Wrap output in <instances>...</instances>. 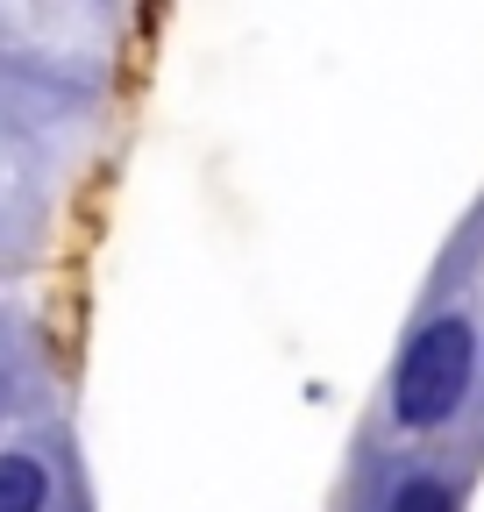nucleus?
Returning a JSON list of instances; mask_svg holds the SVG:
<instances>
[{
  "label": "nucleus",
  "instance_id": "1",
  "mask_svg": "<svg viewBox=\"0 0 484 512\" xmlns=\"http://www.w3.org/2000/svg\"><path fill=\"white\" fill-rule=\"evenodd\" d=\"M470 363H477V342L456 313L413 328V342L399 349V370H392V420L406 434H428V427L456 420L470 399Z\"/></svg>",
  "mask_w": 484,
  "mask_h": 512
},
{
  "label": "nucleus",
  "instance_id": "2",
  "mask_svg": "<svg viewBox=\"0 0 484 512\" xmlns=\"http://www.w3.org/2000/svg\"><path fill=\"white\" fill-rule=\"evenodd\" d=\"M50 505V470L29 448H0V512H43Z\"/></svg>",
  "mask_w": 484,
  "mask_h": 512
},
{
  "label": "nucleus",
  "instance_id": "3",
  "mask_svg": "<svg viewBox=\"0 0 484 512\" xmlns=\"http://www.w3.org/2000/svg\"><path fill=\"white\" fill-rule=\"evenodd\" d=\"M385 512H456V491H449L435 470H413V477L385 498Z\"/></svg>",
  "mask_w": 484,
  "mask_h": 512
}]
</instances>
